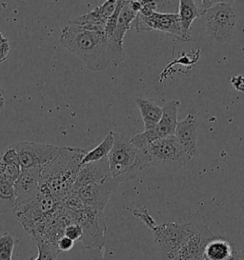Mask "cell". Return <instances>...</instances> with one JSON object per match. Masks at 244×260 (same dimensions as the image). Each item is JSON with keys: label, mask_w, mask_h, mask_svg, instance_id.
I'll use <instances>...</instances> for the list:
<instances>
[{"label": "cell", "mask_w": 244, "mask_h": 260, "mask_svg": "<svg viewBox=\"0 0 244 260\" xmlns=\"http://www.w3.org/2000/svg\"><path fill=\"white\" fill-rule=\"evenodd\" d=\"M86 149L63 146L60 153L50 163L40 167L41 190L62 202L74 192L76 176L82 166Z\"/></svg>", "instance_id": "1"}, {"label": "cell", "mask_w": 244, "mask_h": 260, "mask_svg": "<svg viewBox=\"0 0 244 260\" xmlns=\"http://www.w3.org/2000/svg\"><path fill=\"white\" fill-rule=\"evenodd\" d=\"M59 41L64 49L75 54L94 72H101L111 63L104 32L92 31L70 21L62 29Z\"/></svg>", "instance_id": "2"}, {"label": "cell", "mask_w": 244, "mask_h": 260, "mask_svg": "<svg viewBox=\"0 0 244 260\" xmlns=\"http://www.w3.org/2000/svg\"><path fill=\"white\" fill-rule=\"evenodd\" d=\"M137 150V165L140 172L152 167L168 173L177 172L191 160L175 136L157 140Z\"/></svg>", "instance_id": "3"}, {"label": "cell", "mask_w": 244, "mask_h": 260, "mask_svg": "<svg viewBox=\"0 0 244 260\" xmlns=\"http://www.w3.org/2000/svg\"><path fill=\"white\" fill-rule=\"evenodd\" d=\"M151 230L154 242L163 260H175L188 236V224L165 222L158 225L146 209L143 211H131Z\"/></svg>", "instance_id": "4"}, {"label": "cell", "mask_w": 244, "mask_h": 260, "mask_svg": "<svg viewBox=\"0 0 244 260\" xmlns=\"http://www.w3.org/2000/svg\"><path fill=\"white\" fill-rule=\"evenodd\" d=\"M60 205L61 202L52 194L40 190L37 199L26 205L15 208L13 213L33 239H36L53 221Z\"/></svg>", "instance_id": "5"}, {"label": "cell", "mask_w": 244, "mask_h": 260, "mask_svg": "<svg viewBox=\"0 0 244 260\" xmlns=\"http://www.w3.org/2000/svg\"><path fill=\"white\" fill-rule=\"evenodd\" d=\"M137 156L138 150L129 139H126L119 133H114V146L107 156L112 177L119 183L135 178L140 172L137 165Z\"/></svg>", "instance_id": "6"}, {"label": "cell", "mask_w": 244, "mask_h": 260, "mask_svg": "<svg viewBox=\"0 0 244 260\" xmlns=\"http://www.w3.org/2000/svg\"><path fill=\"white\" fill-rule=\"evenodd\" d=\"M207 35L217 43L229 41L237 23V13L231 1H219L202 15Z\"/></svg>", "instance_id": "7"}, {"label": "cell", "mask_w": 244, "mask_h": 260, "mask_svg": "<svg viewBox=\"0 0 244 260\" xmlns=\"http://www.w3.org/2000/svg\"><path fill=\"white\" fill-rule=\"evenodd\" d=\"M156 1H142V7L135 20L137 32L158 31L183 41L178 15L158 13Z\"/></svg>", "instance_id": "8"}, {"label": "cell", "mask_w": 244, "mask_h": 260, "mask_svg": "<svg viewBox=\"0 0 244 260\" xmlns=\"http://www.w3.org/2000/svg\"><path fill=\"white\" fill-rule=\"evenodd\" d=\"M70 211V210H69ZM73 221L82 229L80 241L87 250L102 251L105 247L107 224L103 212L85 209L80 212H72Z\"/></svg>", "instance_id": "9"}, {"label": "cell", "mask_w": 244, "mask_h": 260, "mask_svg": "<svg viewBox=\"0 0 244 260\" xmlns=\"http://www.w3.org/2000/svg\"><path fill=\"white\" fill-rule=\"evenodd\" d=\"M179 107L180 102L178 100H171L167 102L162 108V116L156 127L152 130L144 131L143 133L137 134V136L129 139L130 142L137 149H141L157 140L175 136V129L178 123L177 112Z\"/></svg>", "instance_id": "10"}, {"label": "cell", "mask_w": 244, "mask_h": 260, "mask_svg": "<svg viewBox=\"0 0 244 260\" xmlns=\"http://www.w3.org/2000/svg\"><path fill=\"white\" fill-rule=\"evenodd\" d=\"M15 150L19 166L23 170L40 168L53 160L59 153L60 146L37 143L30 141H20L10 144Z\"/></svg>", "instance_id": "11"}, {"label": "cell", "mask_w": 244, "mask_h": 260, "mask_svg": "<svg viewBox=\"0 0 244 260\" xmlns=\"http://www.w3.org/2000/svg\"><path fill=\"white\" fill-rule=\"evenodd\" d=\"M188 224V236L175 260H203L207 245L216 236L206 225L190 222Z\"/></svg>", "instance_id": "12"}, {"label": "cell", "mask_w": 244, "mask_h": 260, "mask_svg": "<svg viewBox=\"0 0 244 260\" xmlns=\"http://www.w3.org/2000/svg\"><path fill=\"white\" fill-rule=\"evenodd\" d=\"M137 14L138 13L131 7L130 1H126L119 14L115 31L111 38L107 39L110 61L115 66L119 65L125 59L123 39L126 32L129 31L132 23L136 20Z\"/></svg>", "instance_id": "13"}, {"label": "cell", "mask_w": 244, "mask_h": 260, "mask_svg": "<svg viewBox=\"0 0 244 260\" xmlns=\"http://www.w3.org/2000/svg\"><path fill=\"white\" fill-rule=\"evenodd\" d=\"M119 182L110 176L100 183H94L81 187L76 191L84 206L87 209L103 212L109 199L113 194Z\"/></svg>", "instance_id": "14"}, {"label": "cell", "mask_w": 244, "mask_h": 260, "mask_svg": "<svg viewBox=\"0 0 244 260\" xmlns=\"http://www.w3.org/2000/svg\"><path fill=\"white\" fill-rule=\"evenodd\" d=\"M15 208L26 205L37 199L41 190L40 168L23 170L14 184Z\"/></svg>", "instance_id": "15"}, {"label": "cell", "mask_w": 244, "mask_h": 260, "mask_svg": "<svg viewBox=\"0 0 244 260\" xmlns=\"http://www.w3.org/2000/svg\"><path fill=\"white\" fill-rule=\"evenodd\" d=\"M175 137L190 159L198 156V122L195 115L189 114L178 121Z\"/></svg>", "instance_id": "16"}, {"label": "cell", "mask_w": 244, "mask_h": 260, "mask_svg": "<svg viewBox=\"0 0 244 260\" xmlns=\"http://www.w3.org/2000/svg\"><path fill=\"white\" fill-rule=\"evenodd\" d=\"M110 176H112L110 174L107 158L97 162L83 164L80 167V170L76 176V182L74 185V192L84 186L90 184L100 183Z\"/></svg>", "instance_id": "17"}, {"label": "cell", "mask_w": 244, "mask_h": 260, "mask_svg": "<svg viewBox=\"0 0 244 260\" xmlns=\"http://www.w3.org/2000/svg\"><path fill=\"white\" fill-rule=\"evenodd\" d=\"M115 5V0L105 1L102 5L92 10L90 13L76 17L72 22L80 26H91L104 30L108 18L114 13Z\"/></svg>", "instance_id": "18"}, {"label": "cell", "mask_w": 244, "mask_h": 260, "mask_svg": "<svg viewBox=\"0 0 244 260\" xmlns=\"http://www.w3.org/2000/svg\"><path fill=\"white\" fill-rule=\"evenodd\" d=\"M135 101L144 123V131L152 130L160 122L163 113L162 108L157 105L152 100L143 98H137Z\"/></svg>", "instance_id": "19"}, {"label": "cell", "mask_w": 244, "mask_h": 260, "mask_svg": "<svg viewBox=\"0 0 244 260\" xmlns=\"http://www.w3.org/2000/svg\"><path fill=\"white\" fill-rule=\"evenodd\" d=\"M178 17L181 27L183 41H188L190 39V29L192 23L195 19L200 17L197 6L193 0H180Z\"/></svg>", "instance_id": "20"}, {"label": "cell", "mask_w": 244, "mask_h": 260, "mask_svg": "<svg viewBox=\"0 0 244 260\" xmlns=\"http://www.w3.org/2000/svg\"><path fill=\"white\" fill-rule=\"evenodd\" d=\"M233 252V243L225 238H214L206 247L203 260H228Z\"/></svg>", "instance_id": "21"}, {"label": "cell", "mask_w": 244, "mask_h": 260, "mask_svg": "<svg viewBox=\"0 0 244 260\" xmlns=\"http://www.w3.org/2000/svg\"><path fill=\"white\" fill-rule=\"evenodd\" d=\"M114 133L115 132L114 131H110L109 134L101 141L100 144L97 146L96 148H94L90 152L86 153V155L84 156L83 160H82V165L107 158L108 154L110 153L113 146H114Z\"/></svg>", "instance_id": "22"}, {"label": "cell", "mask_w": 244, "mask_h": 260, "mask_svg": "<svg viewBox=\"0 0 244 260\" xmlns=\"http://www.w3.org/2000/svg\"><path fill=\"white\" fill-rule=\"evenodd\" d=\"M15 197L14 184L0 179V214L14 212Z\"/></svg>", "instance_id": "23"}, {"label": "cell", "mask_w": 244, "mask_h": 260, "mask_svg": "<svg viewBox=\"0 0 244 260\" xmlns=\"http://www.w3.org/2000/svg\"><path fill=\"white\" fill-rule=\"evenodd\" d=\"M20 240L10 233H0V260H12L15 246Z\"/></svg>", "instance_id": "24"}, {"label": "cell", "mask_w": 244, "mask_h": 260, "mask_svg": "<svg viewBox=\"0 0 244 260\" xmlns=\"http://www.w3.org/2000/svg\"><path fill=\"white\" fill-rule=\"evenodd\" d=\"M21 168L15 163H6L0 160V179L15 184L21 174Z\"/></svg>", "instance_id": "25"}, {"label": "cell", "mask_w": 244, "mask_h": 260, "mask_svg": "<svg viewBox=\"0 0 244 260\" xmlns=\"http://www.w3.org/2000/svg\"><path fill=\"white\" fill-rule=\"evenodd\" d=\"M125 2H126V1H124V0L116 1V5H115L114 13L112 14V16L108 18L106 25H105V28H104V34H105L107 39L111 38V37L113 36L114 31H115V28H116V25H117V21H118V17H119V14H120V12H121L122 8H123Z\"/></svg>", "instance_id": "26"}, {"label": "cell", "mask_w": 244, "mask_h": 260, "mask_svg": "<svg viewBox=\"0 0 244 260\" xmlns=\"http://www.w3.org/2000/svg\"><path fill=\"white\" fill-rule=\"evenodd\" d=\"M63 236L68 237L74 242L80 241L82 237V229L78 224L71 223L65 227V229L63 231Z\"/></svg>", "instance_id": "27"}, {"label": "cell", "mask_w": 244, "mask_h": 260, "mask_svg": "<svg viewBox=\"0 0 244 260\" xmlns=\"http://www.w3.org/2000/svg\"><path fill=\"white\" fill-rule=\"evenodd\" d=\"M233 243V252L228 260H244V242L235 241Z\"/></svg>", "instance_id": "28"}, {"label": "cell", "mask_w": 244, "mask_h": 260, "mask_svg": "<svg viewBox=\"0 0 244 260\" xmlns=\"http://www.w3.org/2000/svg\"><path fill=\"white\" fill-rule=\"evenodd\" d=\"M10 50H11V47H10L9 39L2 35L0 37V64L6 61Z\"/></svg>", "instance_id": "29"}, {"label": "cell", "mask_w": 244, "mask_h": 260, "mask_svg": "<svg viewBox=\"0 0 244 260\" xmlns=\"http://www.w3.org/2000/svg\"><path fill=\"white\" fill-rule=\"evenodd\" d=\"M194 2L201 17L203 14H205L209 9L212 8L219 1L218 0H199V1H194Z\"/></svg>", "instance_id": "30"}, {"label": "cell", "mask_w": 244, "mask_h": 260, "mask_svg": "<svg viewBox=\"0 0 244 260\" xmlns=\"http://www.w3.org/2000/svg\"><path fill=\"white\" fill-rule=\"evenodd\" d=\"M57 249L60 252H70L73 248H74V245L75 242L73 240H71L70 238H68L65 236L61 237L59 238V240L57 241Z\"/></svg>", "instance_id": "31"}, {"label": "cell", "mask_w": 244, "mask_h": 260, "mask_svg": "<svg viewBox=\"0 0 244 260\" xmlns=\"http://www.w3.org/2000/svg\"><path fill=\"white\" fill-rule=\"evenodd\" d=\"M231 83L238 92H243L244 93V77L242 76L232 77Z\"/></svg>", "instance_id": "32"}, {"label": "cell", "mask_w": 244, "mask_h": 260, "mask_svg": "<svg viewBox=\"0 0 244 260\" xmlns=\"http://www.w3.org/2000/svg\"><path fill=\"white\" fill-rule=\"evenodd\" d=\"M4 104H5L4 92H3V90H2V89H0V113H1L2 109L4 107Z\"/></svg>", "instance_id": "33"}, {"label": "cell", "mask_w": 244, "mask_h": 260, "mask_svg": "<svg viewBox=\"0 0 244 260\" xmlns=\"http://www.w3.org/2000/svg\"><path fill=\"white\" fill-rule=\"evenodd\" d=\"M34 260H49L47 257H46L45 255H43V254H41V253H39L38 252V257L37 258H35Z\"/></svg>", "instance_id": "34"}, {"label": "cell", "mask_w": 244, "mask_h": 260, "mask_svg": "<svg viewBox=\"0 0 244 260\" xmlns=\"http://www.w3.org/2000/svg\"><path fill=\"white\" fill-rule=\"evenodd\" d=\"M1 36H2V34H1V32H0V37H1Z\"/></svg>", "instance_id": "35"}, {"label": "cell", "mask_w": 244, "mask_h": 260, "mask_svg": "<svg viewBox=\"0 0 244 260\" xmlns=\"http://www.w3.org/2000/svg\"><path fill=\"white\" fill-rule=\"evenodd\" d=\"M0 89H1V86H0Z\"/></svg>", "instance_id": "36"}]
</instances>
